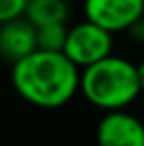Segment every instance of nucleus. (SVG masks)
<instances>
[{
    "instance_id": "nucleus-9",
    "label": "nucleus",
    "mask_w": 144,
    "mask_h": 146,
    "mask_svg": "<svg viewBox=\"0 0 144 146\" xmlns=\"http://www.w3.org/2000/svg\"><path fill=\"white\" fill-rule=\"evenodd\" d=\"M26 7H28V0H0V23L21 17L26 13Z\"/></svg>"
},
{
    "instance_id": "nucleus-3",
    "label": "nucleus",
    "mask_w": 144,
    "mask_h": 146,
    "mask_svg": "<svg viewBox=\"0 0 144 146\" xmlns=\"http://www.w3.org/2000/svg\"><path fill=\"white\" fill-rule=\"evenodd\" d=\"M112 32L98 23L85 21L68 28L64 53L76 64L78 68H87L112 53Z\"/></svg>"
},
{
    "instance_id": "nucleus-5",
    "label": "nucleus",
    "mask_w": 144,
    "mask_h": 146,
    "mask_svg": "<svg viewBox=\"0 0 144 146\" xmlns=\"http://www.w3.org/2000/svg\"><path fill=\"white\" fill-rule=\"evenodd\" d=\"M98 146H144V123L136 114L108 110L98 123Z\"/></svg>"
},
{
    "instance_id": "nucleus-4",
    "label": "nucleus",
    "mask_w": 144,
    "mask_h": 146,
    "mask_svg": "<svg viewBox=\"0 0 144 146\" xmlns=\"http://www.w3.org/2000/svg\"><path fill=\"white\" fill-rule=\"evenodd\" d=\"M85 19L115 32H125L144 15V0H85Z\"/></svg>"
},
{
    "instance_id": "nucleus-2",
    "label": "nucleus",
    "mask_w": 144,
    "mask_h": 146,
    "mask_svg": "<svg viewBox=\"0 0 144 146\" xmlns=\"http://www.w3.org/2000/svg\"><path fill=\"white\" fill-rule=\"evenodd\" d=\"M81 93L91 106L104 112L127 108L142 93L138 66L110 53L100 62L81 68Z\"/></svg>"
},
{
    "instance_id": "nucleus-6",
    "label": "nucleus",
    "mask_w": 144,
    "mask_h": 146,
    "mask_svg": "<svg viewBox=\"0 0 144 146\" xmlns=\"http://www.w3.org/2000/svg\"><path fill=\"white\" fill-rule=\"evenodd\" d=\"M36 26L26 17H15L0 23V57L15 64L26 57L28 53L36 51Z\"/></svg>"
},
{
    "instance_id": "nucleus-12",
    "label": "nucleus",
    "mask_w": 144,
    "mask_h": 146,
    "mask_svg": "<svg viewBox=\"0 0 144 146\" xmlns=\"http://www.w3.org/2000/svg\"><path fill=\"white\" fill-rule=\"evenodd\" d=\"M142 17H144V15H142Z\"/></svg>"
},
{
    "instance_id": "nucleus-11",
    "label": "nucleus",
    "mask_w": 144,
    "mask_h": 146,
    "mask_svg": "<svg viewBox=\"0 0 144 146\" xmlns=\"http://www.w3.org/2000/svg\"><path fill=\"white\" fill-rule=\"evenodd\" d=\"M138 78H140V87H142V91H144V59L138 64Z\"/></svg>"
},
{
    "instance_id": "nucleus-1",
    "label": "nucleus",
    "mask_w": 144,
    "mask_h": 146,
    "mask_svg": "<svg viewBox=\"0 0 144 146\" xmlns=\"http://www.w3.org/2000/svg\"><path fill=\"white\" fill-rule=\"evenodd\" d=\"M11 83L28 104L53 110L81 91V68L64 51L36 49L13 64Z\"/></svg>"
},
{
    "instance_id": "nucleus-8",
    "label": "nucleus",
    "mask_w": 144,
    "mask_h": 146,
    "mask_svg": "<svg viewBox=\"0 0 144 146\" xmlns=\"http://www.w3.org/2000/svg\"><path fill=\"white\" fill-rule=\"evenodd\" d=\"M68 36L66 23H42L36 26V44L44 51H64Z\"/></svg>"
},
{
    "instance_id": "nucleus-7",
    "label": "nucleus",
    "mask_w": 144,
    "mask_h": 146,
    "mask_svg": "<svg viewBox=\"0 0 144 146\" xmlns=\"http://www.w3.org/2000/svg\"><path fill=\"white\" fill-rule=\"evenodd\" d=\"M70 9L66 0H28L23 17L34 26L42 23H66Z\"/></svg>"
},
{
    "instance_id": "nucleus-10",
    "label": "nucleus",
    "mask_w": 144,
    "mask_h": 146,
    "mask_svg": "<svg viewBox=\"0 0 144 146\" xmlns=\"http://www.w3.org/2000/svg\"><path fill=\"white\" fill-rule=\"evenodd\" d=\"M127 32L131 34L133 40H138V42H144V17H140L136 23H131Z\"/></svg>"
}]
</instances>
